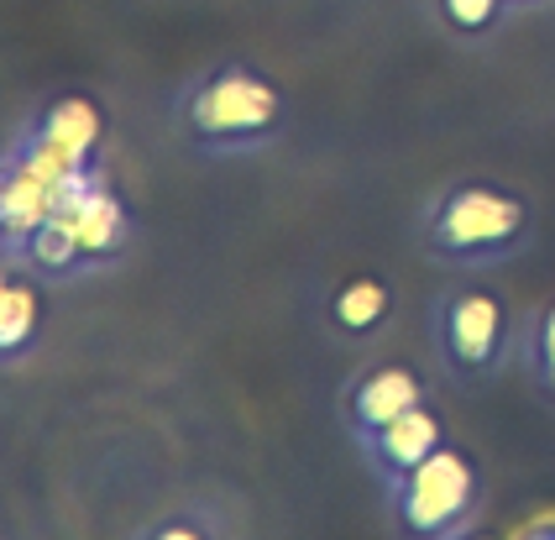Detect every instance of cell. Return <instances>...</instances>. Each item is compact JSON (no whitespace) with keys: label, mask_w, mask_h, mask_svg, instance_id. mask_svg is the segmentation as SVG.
I'll list each match as a JSON object with an SVG mask.
<instances>
[{"label":"cell","mask_w":555,"mask_h":540,"mask_svg":"<svg viewBox=\"0 0 555 540\" xmlns=\"http://www.w3.org/2000/svg\"><path fill=\"white\" fill-rule=\"evenodd\" d=\"M519 373L529 378L534 399L555 410V299L519 320Z\"/></svg>","instance_id":"cell-12"},{"label":"cell","mask_w":555,"mask_h":540,"mask_svg":"<svg viewBox=\"0 0 555 540\" xmlns=\"http://www.w3.org/2000/svg\"><path fill=\"white\" fill-rule=\"evenodd\" d=\"M0 253H16V247H11V231H5V226H0Z\"/></svg>","instance_id":"cell-17"},{"label":"cell","mask_w":555,"mask_h":540,"mask_svg":"<svg viewBox=\"0 0 555 540\" xmlns=\"http://www.w3.org/2000/svg\"><path fill=\"white\" fill-rule=\"evenodd\" d=\"M393 320V284L377 279V273H351L346 284L331 288L325 299V325L346 336V342H372L383 336Z\"/></svg>","instance_id":"cell-8"},{"label":"cell","mask_w":555,"mask_h":540,"mask_svg":"<svg viewBox=\"0 0 555 540\" xmlns=\"http://www.w3.org/2000/svg\"><path fill=\"white\" fill-rule=\"evenodd\" d=\"M173 127H179V142L205 158H247L288 137L294 100L268 68L247 59H220L179 90Z\"/></svg>","instance_id":"cell-1"},{"label":"cell","mask_w":555,"mask_h":540,"mask_svg":"<svg viewBox=\"0 0 555 540\" xmlns=\"http://www.w3.org/2000/svg\"><path fill=\"white\" fill-rule=\"evenodd\" d=\"M147 540H210L220 536V519H199V514H173V519H153L147 530H137Z\"/></svg>","instance_id":"cell-14"},{"label":"cell","mask_w":555,"mask_h":540,"mask_svg":"<svg viewBox=\"0 0 555 540\" xmlns=\"http://www.w3.org/2000/svg\"><path fill=\"white\" fill-rule=\"evenodd\" d=\"M435 22H440V33L456 37V42H493L498 27L514 16V5L508 0H430Z\"/></svg>","instance_id":"cell-13"},{"label":"cell","mask_w":555,"mask_h":540,"mask_svg":"<svg viewBox=\"0 0 555 540\" xmlns=\"http://www.w3.org/2000/svg\"><path fill=\"white\" fill-rule=\"evenodd\" d=\"M414 404H430V378L414 362H372L340 388V425L357 446Z\"/></svg>","instance_id":"cell-6"},{"label":"cell","mask_w":555,"mask_h":540,"mask_svg":"<svg viewBox=\"0 0 555 540\" xmlns=\"http://www.w3.org/2000/svg\"><path fill=\"white\" fill-rule=\"evenodd\" d=\"M451 441V430H446V420L440 410L430 404H414V410H403L399 420H388L383 430H372L367 441H357V457H362V467H367L383 488L388 483H399L403 473H414L430 451Z\"/></svg>","instance_id":"cell-7"},{"label":"cell","mask_w":555,"mask_h":540,"mask_svg":"<svg viewBox=\"0 0 555 540\" xmlns=\"http://www.w3.org/2000/svg\"><path fill=\"white\" fill-rule=\"evenodd\" d=\"M534 231L540 205L525 190L503 179H451L420 210V253L456 273H482L525 257Z\"/></svg>","instance_id":"cell-2"},{"label":"cell","mask_w":555,"mask_h":540,"mask_svg":"<svg viewBox=\"0 0 555 540\" xmlns=\"http://www.w3.org/2000/svg\"><path fill=\"white\" fill-rule=\"evenodd\" d=\"M31 127L42 131V137H53L63 153H74V158H85V163H94L105 153V111L90 95H53L31 116Z\"/></svg>","instance_id":"cell-10"},{"label":"cell","mask_w":555,"mask_h":540,"mask_svg":"<svg viewBox=\"0 0 555 540\" xmlns=\"http://www.w3.org/2000/svg\"><path fill=\"white\" fill-rule=\"evenodd\" d=\"M53 216H59V190H53L48 179L27 173L11 153H0V226L11 231L16 257H22V247H27Z\"/></svg>","instance_id":"cell-9"},{"label":"cell","mask_w":555,"mask_h":540,"mask_svg":"<svg viewBox=\"0 0 555 540\" xmlns=\"http://www.w3.org/2000/svg\"><path fill=\"white\" fill-rule=\"evenodd\" d=\"M430 342L440 373L456 388L477 394L503 378L508 362H519V316L498 288H440L430 299Z\"/></svg>","instance_id":"cell-3"},{"label":"cell","mask_w":555,"mask_h":540,"mask_svg":"<svg viewBox=\"0 0 555 540\" xmlns=\"http://www.w3.org/2000/svg\"><path fill=\"white\" fill-rule=\"evenodd\" d=\"M59 221L74 231V247H79L85 273L116 268V262L131 253V242H137L131 205H126V194L116 190V179H111L105 163H90L79 179H68L59 190Z\"/></svg>","instance_id":"cell-5"},{"label":"cell","mask_w":555,"mask_h":540,"mask_svg":"<svg viewBox=\"0 0 555 540\" xmlns=\"http://www.w3.org/2000/svg\"><path fill=\"white\" fill-rule=\"evenodd\" d=\"M42 342V279L22 268V279H11L0 294V368L31 357Z\"/></svg>","instance_id":"cell-11"},{"label":"cell","mask_w":555,"mask_h":540,"mask_svg":"<svg viewBox=\"0 0 555 540\" xmlns=\"http://www.w3.org/2000/svg\"><path fill=\"white\" fill-rule=\"evenodd\" d=\"M388 519L414 540H462L482 525L488 509V473L462 441L430 451L414 473L383 488Z\"/></svg>","instance_id":"cell-4"},{"label":"cell","mask_w":555,"mask_h":540,"mask_svg":"<svg viewBox=\"0 0 555 540\" xmlns=\"http://www.w3.org/2000/svg\"><path fill=\"white\" fill-rule=\"evenodd\" d=\"M11 268H22V257H16V253H0V294H5V284L16 279Z\"/></svg>","instance_id":"cell-15"},{"label":"cell","mask_w":555,"mask_h":540,"mask_svg":"<svg viewBox=\"0 0 555 540\" xmlns=\"http://www.w3.org/2000/svg\"><path fill=\"white\" fill-rule=\"evenodd\" d=\"M508 5H514V16H519V11H545V5H555V0H508Z\"/></svg>","instance_id":"cell-16"}]
</instances>
